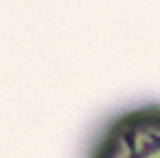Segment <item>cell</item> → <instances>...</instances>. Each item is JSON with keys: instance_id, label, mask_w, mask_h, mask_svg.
<instances>
[{"instance_id": "1", "label": "cell", "mask_w": 160, "mask_h": 158, "mask_svg": "<svg viewBox=\"0 0 160 158\" xmlns=\"http://www.w3.org/2000/svg\"><path fill=\"white\" fill-rule=\"evenodd\" d=\"M84 158H160V101L111 114L93 133Z\"/></svg>"}]
</instances>
